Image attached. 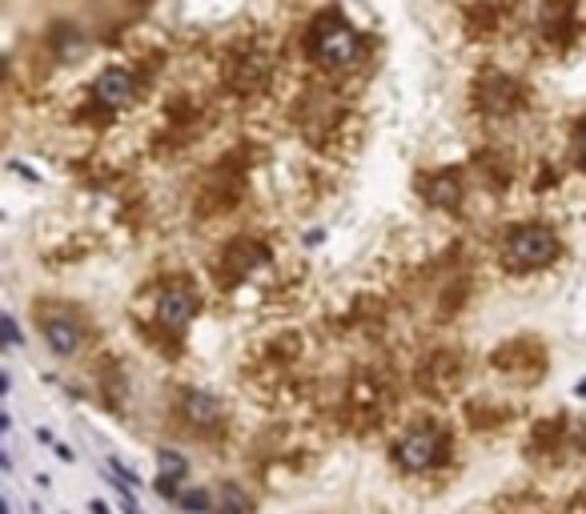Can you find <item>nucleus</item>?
Instances as JSON below:
<instances>
[{"mask_svg":"<svg viewBox=\"0 0 586 514\" xmlns=\"http://www.w3.org/2000/svg\"><path fill=\"white\" fill-rule=\"evenodd\" d=\"M314 57L326 61L330 69H350V65H358V57H362V41H358V33H354L350 25H342V21H322V25L314 29Z\"/></svg>","mask_w":586,"mask_h":514,"instance_id":"2","label":"nucleus"},{"mask_svg":"<svg viewBox=\"0 0 586 514\" xmlns=\"http://www.w3.org/2000/svg\"><path fill=\"white\" fill-rule=\"evenodd\" d=\"M45 342H49V350L57 354V358H73L77 354V346H81V330H77V322L73 318H49L45 322Z\"/></svg>","mask_w":586,"mask_h":514,"instance_id":"6","label":"nucleus"},{"mask_svg":"<svg viewBox=\"0 0 586 514\" xmlns=\"http://www.w3.org/2000/svg\"><path fill=\"white\" fill-rule=\"evenodd\" d=\"M193 314H197V298H193L189 290H181V286L165 290L161 302H157V322H161L169 334H181V330L193 322Z\"/></svg>","mask_w":586,"mask_h":514,"instance_id":"4","label":"nucleus"},{"mask_svg":"<svg viewBox=\"0 0 586 514\" xmlns=\"http://www.w3.org/2000/svg\"><path fill=\"white\" fill-rule=\"evenodd\" d=\"M554 253H558V237L546 225H522L506 241V262L514 270H538V266L550 262Z\"/></svg>","mask_w":586,"mask_h":514,"instance_id":"1","label":"nucleus"},{"mask_svg":"<svg viewBox=\"0 0 586 514\" xmlns=\"http://www.w3.org/2000/svg\"><path fill=\"white\" fill-rule=\"evenodd\" d=\"M438 454H442V438L434 430H414L398 442V462L406 470H430L438 462Z\"/></svg>","mask_w":586,"mask_h":514,"instance_id":"3","label":"nucleus"},{"mask_svg":"<svg viewBox=\"0 0 586 514\" xmlns=\"http://www.w3.org/2000/svg\"><path fill=\"white\" fill-rule=\"evenodd\" d=\"M177 502H181V506H213V498H209V494H201V490H189V494H177Z\"/></svg>","mask_w":586,"mask_h":514,"instance_id":"8","label":"nucleus"},{"mask_svg":"<svg viewBox=\"0 0 586 514\" xmlns=\"http://www.w3.org/2000/svg\"><path fill=\"white\" fill-rule=\"evenodd\" d=\"M578 157H582V165H586V129H582V137H578Z\"/></svg>","mask_w":586,"mask_h":514,"instance_id":"9","label":"nucleus"},{"mask_svg":"<svg viewBox=\"0 0 586 514\" xmlns=\"http://www.w3.org/2000/svg\"><path fill=\"white\" fill-rule=\"evenodd\" d=\"M133 93H137V81H133L125 69H105V73L97 77V97H101L105 105H113V109L129 105Z\"/></svg>","mask_w":586,"mask_h":514,"instance_id":"5","label":"nucleus"},{"mask_svg":"<svg viewBox=\"0 0 586 514\" xmlns=\"http://www.w3.org/2000/svg\"><path fill=\"white\" fill-rule=\"evenodd\" d=\"M185 414H189V422H197V426H213V422L221 418V406H217L213 398L189 390V394H185Z\"/></svg>","mask_w":586,"mask_h":514,"instance_id":"7","label":"nucleus"}]
</instances>
